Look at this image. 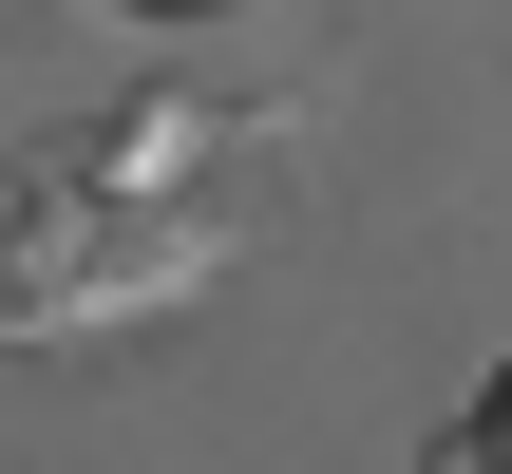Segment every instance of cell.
<instances>
[{
    "label": "cell",
    "mask_w": 512,
    "mask_h": 474,
    "mask_svg": "<svg viewBox=\"0 0 512 474\" xmlns=\"http://www.w3.org/2000/svg\"><path fill=\"white\" fill-rule=\"evenodd\" d=\"M475 474H512V361H494V399H475Z\"/></svg>",
    "instance_id": "obj_1"
}]
</instances>
